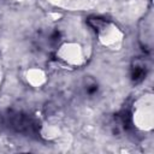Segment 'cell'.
Segmentation results:
<instances>
[{
	"mask_svg": "<svg viewBox=\"0 0 154 154\" xmlns=\"http://www.w3.org/2000/svg\"><path fill=\"white\" fill-rule=\"evenodd\" d=\"M4 123L8 129L19 134L35 135L38 131L37 120L30 114L23 112H17V111L6 112L4 114Z\"/></svg>",
	"mask_w": 154,
	"mask_h": 154,
	"instance_id": "1",
	"label": "cell"
},
{
	"mask_svg": "<svg viewBox=\"0 0 154 154\" xmlns=\"http://www.w3.org/2000/svg\"><path fill=\"white\" fill-rule=\"evenodd\" d=\"M132 79L135 82H138V81H142L143 77L146 76V66L144 64L137 61L135 63V65L132 66Z\"/></svg>",
	"mask_w": 154,
	"mask_h": 154,
	"instance_id": "2",
	"label": "cell"
}]
</instances>
